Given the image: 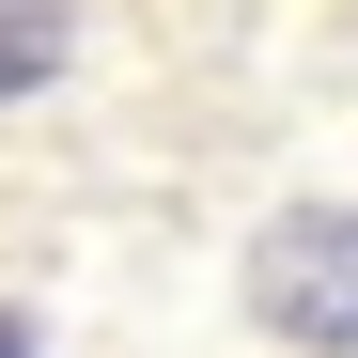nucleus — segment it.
<instances>
[{"label": "nucleus", "instance_id": "f257e3e1", "mask_svg": "<svg viewBox=\"0 0 358 358\" xmlns=\"http://www.w3.org/2000/svg\"><path fill=\"white\" fill-rule=\"evenodd\" d=\"M250 312L312 358H358V203H296L250 250Z\"/></svg>", "mask_w": 358, "mask_h": 358}, {"label": "nucleus", "instance_id": "f03ea898", "mask_svg": "<svg viewBox=\"0 0 358 358\" xmlns=\"http://www.w3.org/2000/svg\"><path fill=\"white\" fill-rule=\"evenodd\" d=\"M63 78V0H0V109Z\"/></svg>", "mask_w": 358, "mask_h": 358}, {"label": "nucleus", "instance_id": "7ed1b4c3", "mask_svg": "<svg viewBox=\"0 0 358 358\" xmlns=\"http://www.w3.org/2000/svg\"><path fill=\"white\" fill-rule=\"evenodd\" d=\"M0 358H31V327H16V312H0Z\"/></svg>", "mask_w": 358, "mask_h": 358}]
</instances>
